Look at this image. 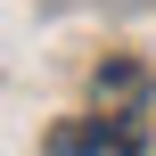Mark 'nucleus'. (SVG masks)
<instances>
[{
	"mask_svg": "<svg viewBox=\"0 0 156 156\" xmlns=\"http://www.w3.org/2000/svg\"><path fill=\"white\" fill-rule=\"evenodd\" d=\"M58 156H140V140L107 132V123H74V132H58Z\"/></svg>",
	"mask_w": 156,
	"mask_h": 156,
	"instance_id": "nucleus-1",
	"label": "nucleus"
}]
</instances>
